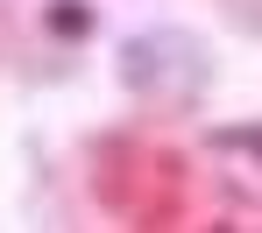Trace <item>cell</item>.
Listing matches in <instances>:
<instances>
[{
  "label": "cell",
  "mask_w": 262,
  "mask_h": 233,
  "mask_svg": "<svg viewBox=\"0 0 262 233\" xmlns=\"http://www.w3.org/2000/svg\"><path fill=\"white\" fill-rule=\"evenodd\" d=\"M50 36H64V43H78V36H92V7L85 0H50Z\"/></svg>",
  "instance_id": "obj_1"
},
{
  "label": "cell",
  "mask_w": 262,
  "mask_h": 233,
  "mask_svg": "<svg viewBox=\"0 0 262 233\" xmlns=\"http://www.w3.org/2000/svg\"><path fill=\"white\" fill-rule=\"evenodd\" d=\"M213 148H241V156H255V148H262V135L241 120V127H220V135H213Z\"/></svg>",
  "instance_id": "obj_2"
}]
</instances>
